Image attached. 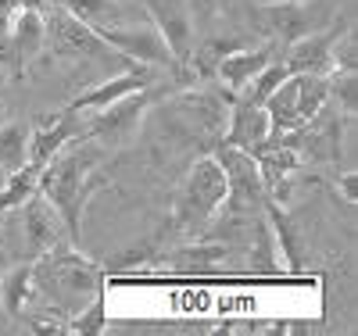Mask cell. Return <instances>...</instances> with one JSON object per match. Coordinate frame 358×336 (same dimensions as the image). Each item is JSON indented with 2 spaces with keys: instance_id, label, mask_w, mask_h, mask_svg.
Wrapping results in <instances>:
<instances>
[{
  "instance_id": "5b68a950",
  "label": "cell",
  "mask_w": 358,
  "mask_h": 336,
  "mask_svg": "<svg viewBox=\"0 0 358 336\" xmlns=\"http://www.w3.org/2000/svg\"><path fill=\"white\" fill-rule=\"evenodd\" d=\"M326 104H330V82H326V75L290 72L273 94L265 97L262 108L268 115V133H290V129H301Z\"/></svg>"
},
{
  "instance_id": "1f68e13d",
  "label": "cell",
  "mask_w": 358,
  "mask_h": 336,
  "mask_svg": "<svg viewBox=\"0 0 358 336\" xmlns=\"http://www.w3.org/2000/svg\"><path fill=\"white\" fill-rule=\"evenodd\" d=\"M0 233H4V211H0Z\"/></svg>"
},
{
  "instance_id": "8992f818",
  "label": "cell",
  "mask_w": 358,
  "mask_h": 336,
  "mask_svg": "<svg viewBox=\"0 0 358 336\" xmlns=\"http://www.w3.org/2000/svg\"><path fill=\"white\" fill-rule=\"evenodd\" d=\"M155 104V94L151 89H136V94H126V97H118L104 108H97L94 115H90L86 122V136L90 140H97L104 150H118V147H126L136 129H140V118L143 111Z\"/></svg>"
},
{
  "instance_id": "9c48e42d",
  "label": "cell",
  "mask_w": 358,
  "mask_h": 336,
  "mask_svg": "<svg viewBox=\"0 0 358 336\" xmlns=\"http://www.w3.org/2000/svg\"><path fill=\"white\" fill-rule=\"evenodd\" d=\"M143 4H147V15H151V25L172 50L176 65L187 68V57L194 50V22H190L187 0H143Z\"/></svg>"
},
{
  "instance_id": "4fadbf2b",
  "label": "cell",
  "mask_w": 358,
  "mask_h": 336,
  "mask_svg": "<svg viewBox=\"0 0 358 336\" xmlns=\"http://www.w3.org/2000/svg\"><path fill=\"white\" fill-rule=\"evenodd\" d=\"M155 79H158V68H151V65H133V68H126V72L111 75V79L101 82V86L83 89L79 97L69 101V111H97V108H104V104H111V101H118V97H126V94L147 89Z\"/></svg>"
},
{
  "instance_id": "d6a6232c",
  "label": "cell",
  "mask_w": 358,
  "mask_h": 336,
  "mask_svg": "<svg viewBox=\"0 0 358 336\" xmlns=\"http://www.w3.org/2000/svg\"><path fill=\"white\" fill-rule=\"evenodd\" d=\"M297 4H308V0H297Z\"/></svg>"
},
{
  "instance_id": "ba28073f",
  "label": "cell",
  "mask_w": 358,
  "mask_h": 336,
  "mask_svg": "<svg viewBox=\"0 0 358 336\" xmlns=\"http://www.w3.org/2000/svg\"><path fill=\"white\" fill-rule=\"evenodd\" d=\"M8 219L18 226V236L25 243V261L40 258L43 251H50L57 240H62V219L50 207V200L43 193H33L22 207L8 211Z\"/></svg>"
},
{
  "instance_id": "6da1fadb",
  "label": "cell",
  "mask_w": 358,
  "mask_h": 336,
  "mask_svg": "<svg viewBox=\"0 0 358 336\" xmlns=\"http://www.w3.org/2000/svg\"><path fill=\"white\" fill-rule=\"evenodd\" d=\"M108 150L90 140L86 133L69 140L57 154L40 168V193L50 200V207L62 219V229L69 233V243L79 247L83 233V207L90 204L97 190H108V179L97 175V165L104 161Z\"/></svg>"
},
{
  "instance_id": "7a4b0ae2",
  "label": "cell",
  "mask_w": 358,
  "mask_h": 336,
  "mask_svg": "<svg viewBox=\"0 0 358 336\" xmlns=\"http://www.w3.org/2000/svg\"><path fill=\"white\" fill-rule=\"evenodd\" d=\"M97 290H104V268L72 243L57 240L50 251L33 258V300H40V308L72 319Z\"/></svg>"
},
{
  "instance_id": "ac0fdd59",
  "label": "cell",
  "mask_w": 358,
  "mask_h": 336,
  "mask_svg": "<svg viewBox=\"0 0 358 336\" xmlns=\"http://www.w3.org/2000/svg\"><path fill=\"white\" fill-rule=\"evenodd\" d=\"M226 258H229V243L208 240V236L187 240V243H179V247L162 254V261L172 265V268H208V265H219Z\"/></svg>"
},
{
  "instance_id": "9a60e30c",
  "label": "cell",
  "mask_w": 358,
  "mask_h": 336,
  "mask_svg": "<svg viewBox=\"0 0 358 336\" xmlns=\"http://www.w3.org/2000/svg\"><path fill=\"white\" fill-rule=\"evenodd\" d=\"M268 61H273V50H265V47H236V50H229L215 61V79L229 89V94H241Z\"/></svg>"
},
{
  "instance_id": "4dcf8cb0",
  "label": "cell",
  "mask_w": 358,
  "mask_h": 336,
  "mask_svg": "<svg viewBox=\"0 0 358 336\" xmlns=\"http://www.w3.org/2000/svg\"><path fill=\"white\" fill-rule=\"evenodd\" d=\"M4 179H8V172H4V168H0V187H4Z\"/></svg>"
},
{
  "instance_id": "ffe728a7",
  "label": "cell",
  "mask_w": 358,
  "mask_h": 336,
  "mask_svg": "<svg viewBox=\"0 0 358 336\" xmlns=\"http://www.w3.org/2000/svg\"><path fill=\"white\" fill-rule=\"evenodd\" d=\"M169 236H172V229H169V222H165L158 233H147V236H140L129 251H122V254L108 258V268H136V265H155V261H162V254L169 251V247H165Z\"/></svg>"
},
{
  "instance_id": "cb8c5ba5",
  "label": "cell",
  "mask_w": 358,
  "mask_h": 336,
  "mask_svg": "<svg viewBox=\"0 0 358 336\" xmlns=\"http://www.w3.org/2000/svg\"><path fill=\"white\" fill-rule=\"evenodd\" d=\"M104 326H108L104 290H97L72 319H65V333H76V336H97V333H104Z\"/></svg>"
},
{
  "instance_id": "44dd1931",
  "label": "cell",
  "mask_w": 358,
  "mask_h": 336,
  "mask_svg": "<svg viewBox=\"0 0 358 336\" xmlns=\"http://www.w3.org/2000/svg\"><path fill=\"white\" fill-rule=\"evenodd\" d=\"M33 193H40V165L25 161L22 168L8 172L4 187H0V211H15V207H22Z\"/></svg>"
},
{
  "instance_id": "83f0119b",
  "label": "cell",
  "mask_w": 358,
  "mask_h": 336,
  "mask_svg": "<svg viewBox=\"0 0 358 336\" xmlns=\"http://www.w3.org/2000/svg\"><path fill=\"white\" fill-rule=\"evenodd\" d=\"M22 8H25L22 0H0V36L8 33V25L15 22V15H18Z\"/></svg>"
},
{
  "instance_id": "484cf974",
  "label": "cell",
  "mask_w": 358,
  "mask_h": 336,
  "mask_svg": "<svg viewBox=\"0 0 358 336\" xmlns=\"http://www.w3.org/2000/svg\"><path fill=\"white\" fill-rule=\"evenodd\" d=\"M326 82H330V101H337L341 115L351 118L358 111V72H330Z\"/></svg>"
},
{
  "instance_id": "3957f363",
  "label": "cell",
  "mask_w": 358,
  "mask_h": 336,
  "mask_svg": "<svg viewBox=\"0 0 358 336\" xmlns=\"http://www.w3.org/2000/svg\"><path fill=\"white\" fill-rule=\"evenodd\" d=\"M222 200H226V172L215 161V154H201L176 193L172 219H169L172 236H187V240L204 236V229L219 215Z\"/></svg>"
},
{
  "instance_id": "f1b7e54d",
  "label": "cell",
  "mask_w": 358,
  "mask_h": 336,
  "mask_svg": "<svg viewBox=\"0 0 358 336\" xmlns=\"http://www.w3.org/2000/svg\"><path fill=\"white\" fill-rule=\"evenodd\" d=\"M0 122H8V104H4V94H0Z\"/></svg>"
},
{
  "instance_id": "52a82bcc",
  "label": "cell",
  "mask_w": 358,
  "mask_h": 336,
  "mask_svg": "<svg viewBox=\"0 0 358 336\" xmlns=\"http://www.w3.org/2000/svg\"><path fill=\"white\" fill-rule=\"evenodd\" d=\"M94 33H97L108 47H115L118 54L140 61V65H151V68H179L176 57H172V50L165 47V40H162V33H158L155 25H101V29H94ZM179 72H183V68H179Z\"/></svg>"
},
{
  "instance_id": "5bb4252c",
  "label": "cell",
  "mask_w": 358,
  "mask_h": 336,
  "mask_svg": "<svg viewBox=\"0 0 358 336\" xmlns=\"http://www.w3.org/2000/svg\"><path fill=\"white\" fill-rule=\"evenodd\" d=\"M265 136H268V115H265V108L233 97L222 143H226V147H236V150H248V154H251V150H255Z\"/></svg>"
},
{
  "instance_id": "8fae6325",
  "label": "cell",
  "mask_w": 358,
  "mask_h": 336,
  "mask_svg": "<svg viewBox=\"0 0 358 336\" xmlns=\"http://www.w3.org/2000/svg\"><path fill=\"white\" fill-rule=\"evenodd\" d=\"M4 57L15 65V75L22 79L29 72V65L43 54V11L40 8H22L15 15V22L4 33Z\"/></svg>"
},
{
  "instance_id": "7c38bea8",
  "label": "cell",
  "mask_w": 358,
  "mask_h": 336,
  "mask_svg": "<svg viewBox=\"0 0 358 336\" xmlns=\"http://www.w3.org/2000/svg\"><path fill=\"white\" fill-rule=\"evenodd\" d=\"M83 133H86L83 111H69V108H65L62 115L40 118V126L29 133V161L43 168L69 140H76V136H83Z\"/></svg>"
},
{
  "instance_id": "7402d4cb",
  "label": "cell",
  "mask_w": 358,
  "mask_h": 336,
  "mask_svg": "<svg viewBox=\"0 0 358 336\" xmlns=\"http://www.w3.org/2000/svg\"><path fill=\"white\" fill-rule=\"evenodd\" d=\"M47 4L65 8L69 15H76L79 22H86L90 29L118 25V18H122V8H118V0H47Z\"/></svg>"
},
{
  "instance_id": "f546056e",
  "label": "cell",
  "mask_w": 358,
  "mask_h": 336,
  "mask_svg": "<svg viewBox=\"0 0 358 336\" xmlns=\"http://www.w3.org/2000/svg\"><path fill=\"white\" fill-rule=\"evenodd\" d=\"M4 261H8V254H4V247H0V268H4Z\"/></svg>"
},
{
  "instance_id": "d4e9b609",
  "label": "cell",
  "mask_w": 358,
  "mask_h": 336,
  "mask_svg": "<svg viewBox=\"0 0 358 336\" xmlns=\"http://www.w3.org/2000/svg\"><path fill=\"white\" fill-rule=\"evenodd\" d=\"M287 75H290V68L283 65V61H268V65H265V68H262V72H258V75H255L236 97L248 101V104H265V97L273 94V89H276Z\"/></svg>"
},
{
  "instance_id": "603a6c76",
  "label": "cell",
  "mask_w": 358,
  "mask_h": 336,
  "mask_svg": "<svg viewBox=\"0 0 358 336\" xmlns=\"http://www.w3.org/2000/svg\"><path fill=\"white\" fill-rule=\"evenodd\" d=\"M29 161V129L22 122H0V168L15 172Z\"/></svg>"
},
{
  "instance_id": "2e32d148",
  "label": "cell",
  "mask_w": 358,
  "mask_h": 336,
  "mask_svg": "<svg viewBox=\"0 0 358 336\" xmlns=\"http://www.w3.org/2000/svg\"><path fill=\"white\" fill-rule=\"evenodd\" d=\"M265 25L280 43H294L315 29L308 4H297V0H265Z\"/></svg>"
},
{
  "instance_id": "277c9868",
  "label": "cell",
  "mask_w": 358,
  "mask_h": 336,
  "mask_svg": "<svg viewBox=\"0 0 358 336\" xmlns=\"http://www.w3.org/2000/svg\"><path fill=\"white\" fill-rule=\"evenodd\" d=\"M43 50H50L54 57H72V61H101L108 68L126 72L140 61L118 54L115 47H108L86 22H79L76 15H69L57 4H43Z\"/></svg>"
},
{
  "instance_id": "30bf717a",
  "label": "cell",
  "mask_w": 358,
  "mask_h": 336,
  "mask_svg": "<svg viewBox=\"0 0 358 336\" xmlns=\"http://www.w3.org/2000/svg\"><path fill=\"white\" fill-rule=\"evenodd\" d=\"M348 29L344 18H337L330 29H319V33H308L301 40L287 43V57L283 65L290 72H305V75H330V54H334V40Z\"/></svg>"
},
{
  "instance_id": "e0dca14e",
  "label": "cell",
  "mask_w": 358,
  "mask_h": 336,
  "mask_svg": "<svg viewBox=\"0 0 358 336\" xmlns=\"http://www.w3.org/2000/svg\"><path fill=\"white\" fill-rule=\"evenodd\" d=\"M33 304V261H15L0 268V312L18 319Z\"/></svg>"
},
{
  "instance_id": "d6986e66",
  "label": "cell",
  "mask_w": 358,
  "mask_h": 336,
  "mask_svg": "<svg viewBox=\"0 0 358 336\" xmlns=\"http://www.w3.org/2000/svg\"><path fill=\"white\" fill-rule=\"evenodd\" d=\"M262 215H265V226L273 229V236H276V247H280L283 265H287L290 272H297V268H301V261H305V254H301V240H297V226L283 215L280 200H273V197L262 204Z\"/></svg>"
},
{
  "instance_id": "4316f807",
  "label": "cell",
  "mask_w": 358,
  "mask_h": 336,
  "mask_svg": "<svg viewBox=\"0 0 358 336\" xmlns=\"http://www.w3.org/2000/svg\"><path fill=\"white\" fill-rule=\"evenodd\" d=\"M337 190L344 204H358V175L355 172H341L337 175Z\"/></svg>"
}]
</instances>
